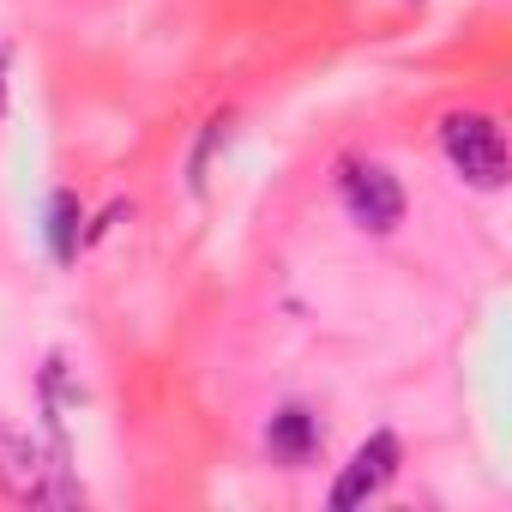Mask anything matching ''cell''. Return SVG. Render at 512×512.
Wrapping results in <instances>:
<instances>
[{
	"label": "cell",
	"mask_w": 512,
	"mask_h": 512,
	"mask_svg": "<svg viewBox=\"0 0 512 512\" xmlns=\"http://www.w3.org/2000/svg\"><path fill=\"white\" fill-rule=\"evenodd\" d=\"M398 458H404V452H398V434H386V428L368 434V440L350 452V464L338 470V482H332V506H338V512L368 506V500L398 476Z\"/></svg>",
	"instance_id": "cell-4"
},
{
	"label": "cell",
	"mask_w": 512,
	"mask_h": 512,
	"mask_svg": "<svg viewBox=\"0 0 512 512\" xmlns=\"http://www.w3.org/2000/svg\"><path fill=\"white\" fill-rule=\"evenodd\" d=\"M49 253H55V266L79 260V199L67 187L49 199Z\"/></svg>",
	"instance_id": "cell-6"
},
{
	"label": "cell",
	"mask_w": 512,
	"mask_h": 512,
	"mask_svg": "<svg viewBox=\"0 0 512 512\" xmlns=\"http://www.w3.org/2000/svg\"><path fill=\"white\" fill-rule=\"evenodd\" d=\"M0 488L19 506H73L79 500V488L67 482V458L43 464V452L19 428H7V416H0Z\"/></svg>",
	"instance_id": "cell-1"
},
{
	"label": "cell",
	"mask_w": 512,
	"mask_h": 512,
	"mask_svg": "<svg viewBox=\"0 0 512 512\" xmlns=\"http://www.w3.org/2000/svg\"><path fill=\"white\" fill-rule=\"evenodd\" d=\"M266 446H272V458H278V464H308V458L320 452V422H314L302 404H290V410H278V416H272Z\"/></svg>",
	"instance_id": "cell-5"
},
{
	"label": "cell",
	"mask_w": 512,
	"mask_h": 512,
	"mask_svg": "<svg viewBox=\"0 0 512 512\" xmlns=\"http://www.w3.org/2000/svg\"><path fill=\"white\" fill-rule=\"evenodd\" d=\"M440 151H446V163L470 187H500L506 181V139H500V121L494 115H476V109L446 115L440 121Z\"/></svg>",
	"instance_id": "cell-2"
},
{
	"label": "cell",
	"mask_w": 512,
	"mask_h": 512,
	"mask_svg": "<svg viewBox=\"0 0 512 512\" xmlns=\"http://www.w3.org/2000/svg\"><path fill=\"white\" fill-rule=\"evenodd\" d=\"M338 193H344V211L362 229H374V235H386V229L404 223V187L380 163H344L338 169Z\"/></svg>",
	"instance_id": "cell-3"
}]
</instances>
